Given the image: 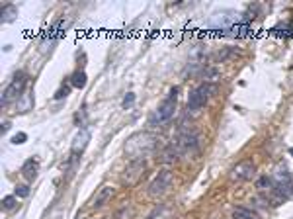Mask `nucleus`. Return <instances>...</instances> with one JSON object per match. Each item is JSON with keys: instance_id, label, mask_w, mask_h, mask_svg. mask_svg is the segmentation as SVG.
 Segmentation results:
<instances>
[{"instance_id": "f257e3e1", "label": "nucleus", "mask_w": 293, "mask_h": 219, "mask_svg": "<svg viewBox=\"0 0 293 219\" xmlns=\"http://www.w3.org/2000/svg\"><path fill=\"white\" fill-rule=\"evenodd\" d=\"M154 149H156V137H154L153 133H147V131L131 135L127 139V143H125V153L131 157V161L143 159L145 155L153 153Z\"/></svg>"}, {"instance_id": "f03ea898", "label": "nucleus", "mask_w": 293, "mask_h": 219, "mask_svg": "<svg viewBox=\"0 0 293 219\" xmlns=\"http://www.w3.org/2000/svg\"><path fill=\"white\" fill-rule=\"evenodd\" d=\"M176 102H178V88L174 86L172 90L168 92V96L156 106V110L151 114L149 126L151 128H160V126H165L166 121H170V117L174 116V112H176Z\"/></svg>"}, {"instance_id": "7ed1b4c3", "label": "nucleus", "mask_w": 293, "mask_h": 219, "mask_svg": "<svg viewBox=\"0 0 293 219\" xmlns=\"http://www.w3.org/2000/svg\"><path fill=\"white\" fill-rule=\"evenodd\" d=\"M211 90H213V86L209 82H202L200 86H196L190 92V98H188V114H198L207 104L209 96H211Z\"/></svg>"}, {"instance_id": "20e7f679", "label": "nucleus", "mask_w": 293, "mask_h": 219, "mask_svg": "<svg viewBox=\"0 0 293 219\" xmlns=\"http://www.w3.org/2000/svg\"><path fill=\"white\" fill-rule=\"evenodd\" d=\"M27 82V77L26 73H16V77L12 78V82L4 88L2 92V104L4 106H8L10 102L14 100H20L22 96H24V86H26Z\"/></svg>"}, {"instance_id": "39448f33", "label": "nucleus", "mask_w": 293, "mask_h": 219, "mask_svg": "<svg viewBox=\"0 0 293 219\" xmlns=\"http://www.w3.org/2000/svg\"><path fill=\"white\" fill-rule=\"evenodd\" d=\"M172 182H174V174L165 168V170H160L156 176L153 178V182L149 184V196L151 198H160V196H165L168 192V188L172 186Z\"/></svg>"}, {"instance_id": "423d86ee", "label": "nucleus", "mask_w": 293, "mask_h": 219, "mask_svg": "<svg viewBox=\"0 0 293 219\" xmlns=\"http://www.w3.org/2000/svg\"><path fill=\"white\" fill-rule=\"evenodd\" d=\"M176 147H178L180 155H193V153H198V149H200V137H198V133L196 131H186V133H182L176 143H174Z\"/></svg>"}, {"instance_id": "0eeeda50", "label": "nucleus", "mask_w": 293, "mask_h": 219, "mask_svg": "<svg viewBox=\"0 0 293 219\" xmlns=\"http://www.w3.org/2000/svg\"><path fill=\"white\" fill-rule=\"evenodd\" d=\"M256 174V167L252 161H241L239 165L231 168V178L235 182H246L252 180Z\"/></svg>"}, {"instance_id": "6e6552de", "label": "nucleus", "mask_w": 293, "mask_h": 219, "mask_svg": "<svg viewBox=\"0 0 293 219\" xmlns=\"http://www.w3.org/2000/svg\"><path fill=\"white\" fill-rule=\"evenodd\" d=\"M145 170V161L143 159H135V161H131L127 165V168H125V172H123V184H135V182L139 180L141 172Z\"/></svg>"}, {"instance_id": "1a4fd4ad", "label": "nucleus", "mask_w": 293, "mask_h": 219, "mask_svg": "<svg viewBox=\"0 0 293 219\" xmlns=\"http://www.w3.org/2000/svg\"><path fill=\"white\" fill-rule=\"evenodd\" d=\"M88 143H90V129L82 128L77 135H75V141H73V151H71L73 161L78 159V155H82V153H84V149L88 147Z\"/></svg>"}, {"instance_id": "9d476101", "label": "nucleus", "mask_w": 293, "mask_h": 219, "mask_svg": "<svg viewBox=\"0 0 293 219\" xmlns=\"http://www.w3.org/2000/svg\"><path fill=\"white\" fill-rule=\"evenodd\" d=\"M114 194H115V190L112 188V186H102V188L96 192L94 200H92V207H94V209H98V207L106 206V204H108V202L114 198Z\"/></svg>"}, {"instance_id": "9b49d317", "label": "nucleus", "mask_w": 293, "mask_h": 219, "mask_svg": "<svg viewBox=\"0 0 293 219\" xmlns=\"http://www.w3.org/2000/svg\"><path fill=\"white\" fill-rule=\"evenodd\" d=\"M174 215H176V211H174V207L172 206H168V204H158V206L151 211V215L147 219H174Z\"/></svg>"}, {"instance_id": "f8f14e48", "label": "nucleus", "mask_w": 293, "mask_h": 219, "mask_svg": "<svg viewBox=\"0 0 293 219\" xmlns=\"http://www.w3.org/2000/svg\"><path fill=\"white\" fill-rule=\"evenodd\" d=\"M38 170H39L38 161L36 159H27L26 163H24V167H22V174H24L26 180H34L38 176Z\"/></svg>"}, {"instance_id": "ddd939ff", "label": "nucleus", "mask_w": 293, "mask_h": 219, "mask_svg": "<svg viewBox=\"0 0 293 219\" xmlns=\"http://www.w3.org/2000/svg\"><path fill=\"white\" fill-rule=\"evenodd\" d=\"M274 180H276V184H291V176H289L285 165H278V167H276V170H274Z\"/></svg>"}, {"instance_id": "4468645a", "label": "nucleus", "mask_w": 293, "mask_h": 219, "mask_svg": "<svg viewBox=\"0 0 293 219\" xmlns=\"http://www.w3.org/2000/svg\"><path fill=\"white\" fill-rule=\"evenodd\" d=\"M133 215H135V207L131 206V204H123L115 211V219H131Z\"/></svg>"}, {"instance_id": "2eb2a0df", "label": "nucleus", "mask_w": 293, "mask_h": 219, "mask_svg": "<svg viewBox=\"0 0 293 219\" xmlns=\"http://www.w3.org/2000/svg\"><path fill=\"white\" fill-rule=\"evenodd\" d=\"M31 106H34V96H31L29 92H24V96L18 100V108H20V112H27Z\"/></svg>"}, {"instance_id": "dca6fc26", "label": "nucleus", "mask_w": 293, "mask_h": 219, "mask_svg": "<svg viewBox=\"0 0 293 219\" xmlns=\"http://www.w3.org/2000/svg\"><path fill=\"white\" fill-rule=\"evenodd\" d=\"M18 14V10H16V6H12V4H8V6H4L2 8V22H12L14 16Z\"/></svg>"}, {"instance_id": "f3484780", "label": "nucleus", "mask_w": 293, "mask_h": 219, "mask_svg": "<svg viewBox=\"0 0 293 219\" xmlns=\"http://www.w3.org/2000/svg\"><path fill=\"white\" fill-rule=\"evenodd\" d=\"M233 219H256V215L252 211L244 209V207H237V209L233 211Z\"/></svg>"}, {"instance_id": "a211bd4d", "label": "nucleus", "mask_w": 293, "mask_h": 219, "mask_svg": "<svg viewBox=\"0 0 293 219\" xmlns=\"http://www.w3.org/2000/svg\"><path fill=\"white\" fill-rule=\"evenodd\" d=\"M73 86H77V88H84L86 86V73H80V71H77L75 75H73Z\"/></svg>"}, {"instance_id": "6ab92c4d", "label": "nucleus", "mask_w": 293, "mask_h": 219, "mask_svg": "<svg viewBox=\"0 0 293 219\" xmlns=\"http://www.w3.org/2000/svg\"><path fill=\"white\" fill-rule=\"evenodd\" d=\"M16 206H18V196H6V198L2 200V207H4L6 211H12Z\"/></svg>"}, {"instance_id": "aec40b11", "label": "nucleus", "mask_w": 293, "mask_h": 219, "mask_svg": "<svg viewBox=\"0 0 293 219\" xmlns=\"http://www.w3.org/2000/svg\"><path fill=\"white\" fill-rule=\"evenodd\" d=\"M133 102H135V94H133V92H129L127 96L123 98V102H121V106H123V108L127 110V108H131V106H133Z\"/></svg>"}, {"instance_id": "412c9836", "label": "nucleus", "mask_w": 293, "mask_h": 219, "mask_svg": "<svg viewBox=\"0 0 293 219\" xmlns=\"http://www.w3.org/2000/svg\"><path fill=\"white\" fill-rule=\"evenodd\" d=\"M26 139H27L26 133H16L12 137V143L14 145H22V143H26Z\"/></svg>"}, {"instance_id": "4be33fe9", "label": "nucleus", "mask_w": 293, "mask_h": 219, "mask_svg": "<svg viewBox=\"0 0 293 219\" xmlns=\"http://www.w3.org/2000/svg\"><path fill=\"white\" fill-rule=\"evenodd\" d=\"M16 196H18V198H27V196H29V188H27V186H18V188H16Z\"/></svg>"}, {"instance_id": "5701e85b", "label": "nucleus", "mask_w": 293, "mask_h": 219, "mask_svg": "<svg viewBox=\"0 0 293 219\" xmlns=\"http://www.w3.org/2000/svg\"><path fill=\"white\" fill-rule=\"evenodd\" d=\"M69 90H71V88H69V86H64V88H61V90L57 92V96H55V98H57V100H61L63 96H67V94H69Z\"/></svg>"}, {"instance_id": "b1692460", "label": "nucleus", "mask_w": 293, "mask_h": 219, "mask_svg": "<svg viewBox=\"0 0 293 219\" xmlns=\"http://www.w3.org/2000/svg\"><path fill=\"white\" fill-rule=\"evenodd\" d=\"M289 155H293V147H291V149H289Z\"/></svg>"}]
</instances>
